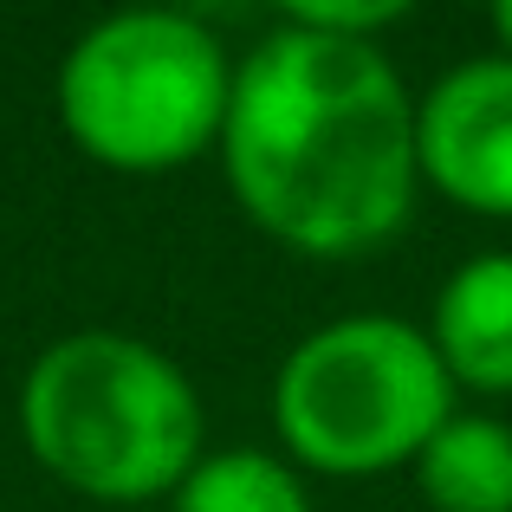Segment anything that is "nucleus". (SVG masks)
I'll return each instance as SVG.
<instances>
[{"mask_svg":"<svg viewBox=\"0 0 512 512\" xmlns=\"http://www.w3.org/2000/svg\"><path fill=\"white\" fill-rule=\"evenodd\" d=\"M221 175L240 214L305 260H357L415 214V98L383 46L279 20L234 65Z\"/></svg>","mask_w":512,"mask_h":512,"instance_id":"1","label":"nucleus"},{"mask_svg":"<svg viewBox=\"0 0 512 512\" xmlns=\"http://www.w3.org/2000/svg\"><path fill=\"white\" fill-rule=\"evenodd\" d=\"M20 435L59 487L143 506L195 474L201 396L169 350L124 331H72L26 370Z\"/></svg>","mask_w":512,"mask_h":512,"instance_id":"2","label":"nucleus"},{"mask_svg":"<svg viewBox=\"0 0 512 512\" xmlns=\"http://www.w3.org/2000/svg\"><path fill=\"white\" fill-rule=\"evenodd\" d=\"M234 65L227 46L169 7L111 13L59 65V124L98 169L169 175L221 143Z\"/></svg>","mask_w":512,"mask_h":512,"instance_id":"3","label":"nucleus"},{"mask_svg":"<svg viewBox=\"0 0 512 512\" xmlns=\"http://www.w3.org/2000/svg\"><path fill=\"white\" fill-rule=\"evenodd\" d=\"M454 415V376L428 331L363 312L318 325L273 376V428L286 454L331 480H376L435 441Z\"/></svg>","mask_w":512,"mask_h":512,"instance_id":"4","label":"nucleus"},{"mask_svg":"<svg viewBox=\"0 0 512 512\" xmlns=\"http://www.w3.org/2000/svg\"><path fill=\"white\" fill-rule=\"evenodd\" d=\"M415 156L422 182L454 208L512 221V59L487 52L415 98Z\"/></svg>","mask_w":512,"mask_h":512,"instance_id":"5","label":"nucleus"},{"mask_svg":"<svg viewBox=\"0 0 512 512\" xmlns=\"http://www.w3.org/2000/svg\"><path fill=\"white\" fill-rule=\"evenodd\" d=\"M428 344L461 389L512 396V253H480L435 292Z\"/></svg>","mask_w":512,"mask_h":512,"instance_id":"6","label":"nucleus"},{"mask_svg":"<svg viewBox=\"0 0 512 512\" xmlns=\"http://www.w3.org/2000/svg\"><path fill=\"white\" fill-rule=\"evenodd\" d=\"M415 487L435 512H512V428L493 415H448L415 454Z\"/></svg>","mask_w":512,"mask_h":512,"instance_id":"7","label":"nucleus"},{"mask_svg":"<svg viewBox=\"0 0 512 512\" xmlns=\"http://www.w3.org/2000/svg\"><path fill=\"white\" fill-rule=\"evenodd\" d=\"M175 512H312L299 467L260 448H221L201 454L195 474L169 493Z\"/></svg>","mask_w":512,"mask_h":512,"instance_id":"8","label":"nucleus"},{"mask_svg":"<svg viewBox=\"0 0 512 512\" xmlns=\"http://www.w3.org/2000/svg\"><path fill=\"white\" fill-rule=\"evenodd\" d=\"M279 20L305 26V33H325V39H363V46H376V33L409 20V7L402 0H305V7H286Z\"/></svg>","mask_w":512,"mask_h":512,"instance_id":"9","label":"nucleus"},{"mask_svg":"<svg viewBox=\"0 0 512 512\" xmlns=\"http://www.w3.org/2000/svg\"><path fill=\"white\" fill-rule=\"evenodd\" d=\"M493 39H500L506 59H512V0H500V7H493Z\"/></svg>","mask_w":512,"mask_h":512,"instance_id":"10","label":"nucleus"}]
</instances>
